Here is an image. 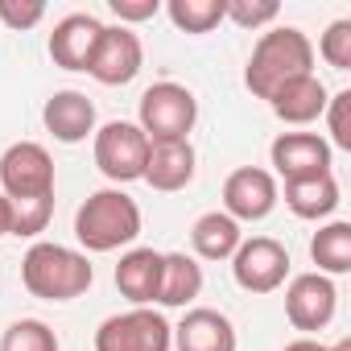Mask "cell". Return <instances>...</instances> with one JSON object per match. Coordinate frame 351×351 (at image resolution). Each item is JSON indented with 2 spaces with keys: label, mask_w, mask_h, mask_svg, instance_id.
<instances>
[{
  "label": "cell",
  "mask_w": 351,
  "mask_h": 351,
  "mask_svg": "<svg viewBox=\"0 0 351 351\" xmlns=\"http://www.w3.org/2000/svg\"><path fill=\"white\" fill-rule=\"evenodd\" d=\"M0 195L13 203V236L46 232L54 215V157L38 141H17L0 153Z\"/></svg>",
  "instance_id": "1"
},
{
  "label": "cell",
  "mask_w": 351,
  "mask_h": 351,
  "mask_svg": "<svg viewBox=\"0 0 351 351\" xmlns=\"http://www.w3.org/2000/svg\"><path fill=\"white\" fill-rule=\"evenodd\" d=\"M298 75H314V46L298 25H277L269 34H261V42L248 54L244 66V83L256 99H269L281 83L298 79Z\"/></svg>",
  "instance_id": "2"
},
{
  "label": "cell",
  "mask_w": 351,
  "mask_h": 351,
  "mask_svg": "<svg viewBox=\"0 0 351 351\" xmlns=\"http://www.w3.org/2000/svg\"><path fill=\"white\" fill-rule=\"evenodd\" d=\"M91 281L95 269L87 252H75L54 240H38L21 261V285L42 302H75L91 289Z\"/></svg>",
  "instance_id": "3"
},
{
  "label": "cell",
  "mask_w": 351,
  "mask_h": 351,
  "mask_svg": "<svg viewBox=\"0 0 351 351\" xmlns=\"http://www.w3.org/2000/svg\"><path fill=\"white\" fill-rule=\"evenodd\" d=\"M75 236L87 252H116L141 236V207L124 191H95L79 215H75Z\"/></svg>",
  "instance_id": "4"
},
{
  "label": "cell",
  "mask_w": 351,
  "mask_h": 351,
  "mask_svg": "<svg viewBox=\"0 0 351 351\" xmlns=\"http://www.w3.org/2000/svg\"><path fill=\"white\" fill-rule=\"evenodd\" d=\"M199 120V99L191 87L182 83H153L141 95L136 108V128L149 136V145H165V141H191V128Z\"/></svg>",
  "instance_id": "5"
},
{
  "label": "cell",
  "mask_w": 351,
  "mask_h": 351,
  "mask_svg": "<svg viewBox=\"0 0 351 351\" xmlns=\"http://www.w3.org/2000/svg\"><path fill=\"white\" fill-rule=\"evenodd\" d=\"M173 326L153 306H132L124 314H112L95 330V351H169Z\"/></svg>",
  "instance_id": "6"
},
{
  "label": "cell",
  "mask_w": 351,
  "mask_h": 351,
  "mask_svg": "<svg viewBox=\"0 0 351 351\" xmlns=\"http://www.w3.org/2000/svg\"><path fill=\"white\" fill-rule=\"evenodd\" d=\"M149 161V136L132 120H112L95 132V165L108 182H136Z\"/></svg>",
  "instance_id": "7"
},
{
  "label": "cell",
  "mask_w": 351,
  "mask_h": 351,
  "mask_svg": "<svg viewBox=\"0 0 351 351\" xmlns=\"http://www.w3.org/2000/svg\"><path fill=\"white\" fill-rule=\"evenodd\" d=\"M232 277L248 293H273V289H281L285 277H289V252H285V244H277L273 236L240 240V248L232 256Z\"/></svg>",
  "instance_id": "8"
},
{
  "label": "cell",
  "mask_w": 351,
  "mask_h": 351,
  "mask_svg": "<svg viewBox=\"0 0 351 351\" xmlns=\"http://www.w3.org/2000/svg\"><path fill=\"white\" fill-rule=\"evenodd\" d=\"M277 178L261 165H240L228 173L223 182V215H232L236 223H261L273 215L277 207Z\"/></svg>",
  "instance_id": "9"
},
{
  "label": "cell",
  "mask_w": 351,
  "mask_h": 351,
  "mask_svg": "<svg viewBox=\"0 0 351 351\" xmlns=\"http://www.w3.org/2000/svg\"><path fill=\"white\" fill-rule=\"evenodd\" d=\"M335 310H339V289H335L330 277H322V273H298L285 285V318L293 322V330L314 335V330L330 326Z\"/></svg>",
  "instance_id": "10"
},
{
  "label": "cell",
  "mask_w": 351,
  "mask_h": 351,
  "mask_svg": "<svg viewBox=\"0 0 351 351\" xmlns=\"http://www.w3.org/2000/svg\"><path fill=\"white\" fill-rule=\"evenodd\" d=\"M145 66V50H141V38L128 29V25H104V38H99V50L91 58V79L104 83V87H124L141 75Z\"/></svg>",
  "instance_id": "11"
},
{
  "label": "cell",
  "mask_w": 351,
  "mask_h": 351,
  "mask_svg": "<svg viewBox=\"0 0 351 351\" xmlns=\"http://www.w3.org/2000/svg\"><path fill=\"white\" fill-rule=\"evenodd\" d=\"M269 161L285 182H306L330 173V145L318 132H281L269 145Z\"/></svg>",
  "instance_id": "12"
},
{
  "label": "cell",
  "mask_w": 351,
  "mask_h": 351,
  "mask_svg": "<svg viewBox=\"0 0 351 351\" xmlns=\"http://www.w3.org/2000/svg\"><path fill=\"white\" fill-rule=\"evenodd\" d=\"M104 38V21L91 13H71L54 25L50 34V58L62 71H91V58L99 50Z\"/></svg>",
  "instance_id": "13"
},
{
  "label": "cell",
  "mask_w": 351,
  "mask_h": 351,
  "mask_svg": "<svg viewBox=\"0 0 351 351\" xmlns=\"http://www.w3.org/2000/svg\"><path fill=\"white\" fill-rule=\"evenodd\" d=\"M173 347L178 351H236V326L223 310L191 306L182 322L173 326Z\"/></svg>",
  "instance_id": "14"
},
{
  "label": "cell",
  "mask_w": 351,
  "mask_h": 351,
  "mask_svg": "<svg viewBox=\"0 0 351 351\" xmlns=\"http://www.w3.org/2000/svg\"><path fill=\"white\" fill-rule=\"evenodd\" d=\"M42 124L54 141L62 145H79L95 132V104L83 95V91H54L42 108Z\"/></svg>",
  "instance_id": "15"
},
{
  "label": "cell",
  "mask_w": 351,
  "mask_h": 351,
  "mask_svg": "<svg viewBox=\"0 0 351 351\" xmlns=\"http://www.w3.org/2000/svg\"><path fill=\"white\" fill-rule=\"evenodd\" d=\"M141 178L161 191V195H173V191H186L195 182V145L191 141H165V145H149V161H145V173Z\"/></svg>",
  "instance_id": "16"
},
{
  "label": "cell",
  "mask_w": 351,
  "mask_h": 351,
  "mask_svg": "<svg viewBox=\"0 0 351 351\" xmlns=\"http://www.w3.org/2000/svg\"><path fill=\"white\" fill-rule=\"evenodd\" d=\"M326 99H330V91L318 75H298L269 95V108L285 124H314L326 112Z\"/></svg>",
  "instance_id": "17"
},
{
  "label": "cell",
  "mask_w": 351,
  "mask_h": 351,
  "mask_svg": "<svg viewBox=\"0 0 351 351\" xmlns=\"http://www.w3.org/2000/svg\"><path fill=\"white\" fill-rule=\"evenodd\" d=\"M161 261H165V252H157V248H128L116 265L120 298H128L132 306H153L157 289H161Z\"/></svg>",
  "instance_id": "18"
},
{
  "label": "cell",
  "mask_w": 351,
  "mask_h": 351,
  "mask_svg": "<svg viewBox=\"0 0 351 351\" xmlns=\"http://www.w3.org/2000/svg\"><path fill=\"white\" fill-rule=\"evenodd\" d=\"M203 293V265L186 252H165L161 261V289H157V302L161 306H173V310H186L195 298Z\"/></svg>",
  "instance_id": "19"
},
{
  "label": "cell",
  "mask_w": 351,
  "mask_h": 351,
  "mask_svg": "<svg viewBox=\"0 0 351 351\" xmlns=\"http://www.w3.org/2000/svg\"><path fill=\"white\" fill-rule=\"evenodd\" d=\"M240 240H244L240 223H236L232 215H223V211H207V215H199L195 228H191L195 256H203V261H228V256H236Z\"/></svg>",
  "instance_id": "20"
},
{
  "label": "cell",
  "mask_w": 351,
  "mask_h": 351,
  "mask_svg": "<svg viewBox=\"0 0 351 351\" xmlns=\"http://www.w3.org/2000/svg\"><path fill=\"white\" fill-rule=\"evenodd\" d=\"M285 207L298 219H326L339 207V182L335 173L322 178H306V182H285Z\"/></svg>",
  "instance_id": "21"
},
{
  "label": "cell",
  "mask_w": 351,
  "mask_h": 351,
  "mask_svg": "<svg viewBox=\"0 0 351 351\" xmlns=\"http://www.w3.org/2000/svg\"><path fill=\"white\" fill-rule=\"evenodd\" d=\"M310 261L318 265L322 277H343V273H351V223L335 219V223L318 228L314 240H310Z\"/></svg>",
  "instance_id": "22"
},
{
  "label": "cell",
  "mask_w": 351,
  "mask_h": 351,
  "mask_svg": "<svg viewBox=\"0 0 351 351\" xmlns=\"http://www.w3.org/2000/svg\"><path fill=\"white\" fill-rule=\"evenodd\" d=\"M165 13L182 34H211L228 17V0H169Z\"/></svg>",
  "instance_id": "23"
},
{
  "label": "cell",
  "mask_w": 351,
  "mask_h": 351,
  "mask_svg": "<svg viewBox=\"0 0 351 351\" xmlns=\"http://www.w3.org/2000/svg\"><path fill=\"white\" fill-rule=\"evenodd\" d=\"M0 351H58V335L42 318H17L0 335Z\"/></svg>",
  "instance_id": "24"
},
{
  "label": "cell",
  "mask_w": 351,
  "mask_h": 351,
  "mask_svg": "<svg viewBox=\"0 0 351 351\" xmlns=\"http://www.w3.org/2000/svg\"><path fill=\"white\" fill-rule=\"evenodd\" d=\"M281 5L277 0H228V17L223 21H236L240 29H261L269 21H277Z\"/></svg>",
  "instance_id": "25"
},
{
  "label": "cell",
  "mask_w": 351,
  "mask_h": 351,
  "mask_svg": "<svg viewBox=\"0 0 351 351\" xmlns=\"http://www.w3.org/2000/svg\"><path fill=\"white\" fill-rule=\"evenodd\" d=\"M318 54L326 58V66L351 71V21H330L322 42H318Z\"/></svg>",
  "instance_id": "26"
},
{
  "label": "cell",
  "mask_w": 351,
  "mask_h": 351,
  "mask_svg": "<svg viewBox=\"0 0 351 351\" xmlns=\"http://www.w3.org/2000/svg\"><path fill=\"white\" fill-rule=\"evenodd\" d=\"M326 128H330V141L335 149H351V91H335L326 99Z\"/></svg>",
  "instance_id": "27"
},
{
  "label": "cell",
  "mask_w": 351,
  "mask_h": 351,
  "mask_svg": "<svg viewBox=\"0 0 351 351\" xmlns=\"http://www.w3.org/2000/svg\"><path fill=\"white\" fill-rule=\"evenodd\" d=\"M42 17H46V5H42V0H29V5H17V0H0V21H5L9 29H34Z\"/></svg>",
  "instance_id": "28"
},
{
  "label": "cell",
  "mask_w": 351,
  "mask_h": 351,
  "mask_svg": "<svg viewBox=\"0 0 351 351\" xmlns=\"http://www.w3.org/2000/svg\"><path fill=\"white\" fill-rule=\"evenodd\" d=\"M112 13L120 17V25H124V21H128V25H136V21L157 17V13H161V5H157V0H112Z\"/></svg>",
  "instance_id": "29"
},
{
  "label": "cell",
  "mask_w": 351,
  "mask_h": 351,
  "mask_svg": "<svg viewBox=\"0 0 351 351\" xmlns=\"http://www.w3.org/2000/svg\"><path fill=\"white\" fill-rule=\"evenodd\" d=\"M281 351H351V343L339 339L335 347H322V343H314V339H293V343H285Z\"/></svg>",
  "instance_id": "30"
},
{
  "label": "cell",
  "mask_w": 351,
  "mask_h": 351,
  "mask_svg": "<svg viewBox=\"0 0 351 351\" xmlns=\"http://www.w3.org/2000/svg\"><path fill=\"white\" fill-rule=\"evenodd\" d=\"M5 236H13V203L0 195V240Z\"/></svg>",
  "instance_id": "31"
}]
</instances>
